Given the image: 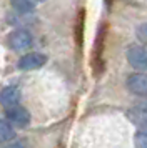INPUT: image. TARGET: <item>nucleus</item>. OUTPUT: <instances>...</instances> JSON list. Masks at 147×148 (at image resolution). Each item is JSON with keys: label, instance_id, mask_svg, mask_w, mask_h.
Here are the masks:
<instances>
[{"label": "nucleus", "instance_id": "nucleus-4", "mask_svg": "<svg viewBox=\"0 0 147 148\" xmlns=\"http://www.w3.org/2000/svg\"><path fill=\"white\" fill-rule=\"evenodd\" d=\"M127 62L134 68L147 70V48L142 45H130L127 48Z\"/></svg>", "mask_w": 147, "mask_h": 148}, {"label": "nucleus", "instance_id": "nucleus-8", "mask_svg": "<svg viewBox=\"0 0 147 148\" xmlns=\"http://www.w3.org/2000/svg\"><path fill=\"white\" fill-rule=\"evenodd\" d=\"M15 138L13 125L8 120H0V143H10Z\"/></svg>", "mask_w": 147, "mask_h": 148}, {"label": "nucleus", "instance_id": "nucleus-7", "mask_svg": "<svg viewBox=\"0 0 147 148\" xmlns=\"http://www.w3.org/2000/svg\"><path fill=\"white\" fill-rule=\"evenodd\" d=\"M20 101V92L17 87H5L0 92V103L5 108L15 107Z\"/></svg>", "mask_w": 147, "mask_h": 148}, {"label": "nucleus", "instance_id": "nucleus-12", "mask_svg": "<svg viewBox=\"0 0 147 148\" xmlns=\"http://www.w3.org/2000/svg\"><path fill=\"white\" fill-rule=\"evenodd\" d=\"M35 2H44V0H35Z\"/></svg>", "mask_w": 147, "mask_h": 148}, {"label": "nucleus", "instance_id": "nucleus-11", "mask_svg": "<svg viewBox=\"0 0 147 148\" xmlns=\"http://www.w3.org/2000/svg\"><path fill=\"white\" fill-rule=\"evenodd\" d=\"M0 148H25V147H24L22 143H17V141H15V143H5L3 147H0Z\"/></svg>", "mask_w": 147, "mask_h": 148}, {"label": "nucleus", "instance_id": "nucleus-9", "mask_svg": "<svg viewBox=\"0 0 147 148\" xmlns=\"http://www.w3.org/2000/svg\"><path fill=\"white\" fill-rule=\"evenodd\" d=\"M10 3L20 14H30V12H33L37 2L35 0H10Z\"/></svg>", "mask_w": 147, "mask_h": 148}, {"label": "nucleus", "instance_id": "nucleus-1", "mask_svg": "<svg viewBox=\"0 0 147 148\" xmlns=\"http://www.w3.org/2000/svg\"><path fill=\"white\" fill-rule=\"evenodd\" d=\"M7 45L15 52L27 50L32 45V35H30L28 30H24V28L13 30L12 34H8V37H7Z\"/></svg>", "mask_w": 147, "mask_h": 148}, {"label": "nucleus", "instance_id": "nucleus-5", "mask_svg": "<svg viewBox=\"0 0 147 148\" xmlns=\"http://www.w3.org/2000/svg\"><path fill=\"white\" fill-rule=\"evenodd\" d=\"M45 63H47V55L39 53V52H32V53L20 57L17 68H20V70H37V68L44 67Z\"/></svg>", "mask_w": 147, "mask_h": 148}, {"label": "nucleus", "instance_id": "nucleus-6", "mask_svg": "<svg viewBox=\"0 0 147 148\" xmlns=\"http://www.w3.org/2000/svg\"><path fill=\"white\" fill-rule=\"evenodd\" d=\"M127 118L132 121L139 130L147 132V108L144 107H132L127 110Z\"/></svg>", "mask_w": 147, "mask_h": 148}, {"label": "nucleus", "instance_id": "nucleus-3", "mask_svg": "<svg viewBox=\"0 0 147 148\" xmlns=\"http://www.w3.org/2000/svg\"><path fill=\"white\" fill-rule=\"evenodd\" d=\"M127 90L139 97H147V73L146 72H135L127 77Z\"/></svg>", "mask_w": 147, "mask_h": 148}, {"label": "nucleus", "instance_id": "nucleus-10", "mask_svg": "<svg viewBox=\"0 0 147 148\" xmlns=\"http://www.w3.org/2000/svg\"><path fill=\"white\" fill-rule=\"evenodd\" d=\"M134 143L137 148H147V132L139 130L137 133L134 135Z\"/></svg>", "mask_w": 147, "mask_h": 148}, {"label": "nucleus", "instance_id": "nucleus-13", "mask_svg": "<svg viewBox=\"0 0 147 148\" xmlns=\"http://www.w3.org/2000/svg\"><path fill=\"white\" fill-rule=\"evenodd\" d=\"M146 37H147V27H146Z\"/></svg>", "mask_w": 147, "mask_h": 148}, {"label": "nucleus", "instance_id": "nucleus-2", "mask_svg": "<svg viewBox=\"0 0 147 148\" xmlns=\"http://www.w3.org/2000/svg\"><path fill=\"white\" fill-rule=\"evenodd\" d=\"M5 116H7V120L17 128H27L30 125V113H28V110L24 107H20V105L7 108Z\"/></svg>", "mask_w": 147, "mask_h": 148}]
</instances>
